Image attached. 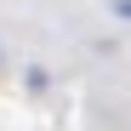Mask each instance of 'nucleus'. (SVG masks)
Masks as SVG:
<instances>
[{"label": "nucleus", "instance_id": "nucleus-1", "mask_svg": "<svg viewBox=\"0 0 131 131\" xmlns=\"http://www.w3.org/2000/svg\"><path fill=\"white\" fill-rule=\"evenodd\" d=\"M114 12H120V17H131V0H120V6H114Z\"/></svg>", "mask_w": 131, "mask_h": 131}]
</instances>
